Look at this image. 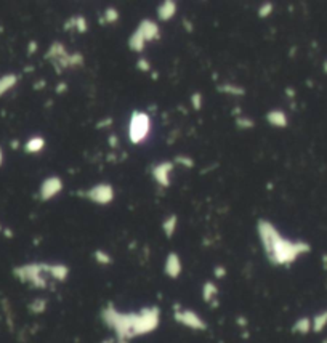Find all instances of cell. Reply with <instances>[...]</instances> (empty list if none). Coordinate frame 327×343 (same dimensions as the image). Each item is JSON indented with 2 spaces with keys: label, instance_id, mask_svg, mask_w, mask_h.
<instances>
[{
  "label": "cell",
  "instance_id": "cell-1",
  "mask_svg": "<svg viewBox=\"0 0 327 343\" xmlns=\"http://www.w3.org/2000/svg\"><path fill=\"white\" fill-rule=\"evenodd\" d=\"M104 324L117 335V342H129L136 335H146L159 326L161 313L156 307L143 308L140 313H120L113 305L101 311Z\"/></svg>",
  "mask_w": 327,
  "mask_h": 343
},
{
  "label": "cell",
  "instance_id": "cell-2",
  "mask_svg": "<svg viewBox=\"0 0 327 343\" xmlns=\"http://www.w3.org/2000/svg\"><path fill=\"white\" fill-rule=\"evenodd\" d=\"M257 233L260 237L263 252L273 265H291L303 253H308L311 247L308 242L286 239L270 220L260 218L257 221Z\"/></svg>",
  "mask_w": 327,
  "mask_h": 343
},
{
  "label": "cell",
  "instance_id": "cell-3",
  "mask_svg": "<svg viewBox=\"0 0 327 343\" xmlns=\"http://www.w3.org/2000/svg\"><path fill=\"white\" fill-rule=\"evenodd\" d=\"M45 60L51 61L56 72H61L63 69H67V67H79L83 65L82 53H77V51L76 53H67L65 45L60 44V42H53L50 45V49L45 53Z\"/></svg>",
  "mask_w": 327,
  "mask_h": 343
},
{
  "label": "cell",
  "instance_id": "cell-4",
  "mask_svg": "<svg viewBox=\"0 0 327 343\" xmlns=\"http://www.w3.org/2000/svg\"><path fill=\"white\" fill-rule=\"evenodd\" d=\"M151 117L149 114L145 113V111L135 109L133 113L130 114L129 119V127H127V133L129 140L131 145H141L147 140V136L151 133Z\"/></svg>",
  "mask_w": 327,
  "mask_h": 343
},
{
  "label": "cell",
  "instance_id": "cell-5",
  "mask_svg": "<svg viewBox=\"0 0 327 343\" xmlns=\"http://www.w3.org/2000/svg\"><path fill=\"white\" fill-rule=\"evenodd\" d=\"M44 273H47V263H28V265L18 266L13 270V274L19 281L33 284L34 287L39 289H44L47 286Z\"/></svg>",
  "mask_w": 327,
  "mask_h": 343
},
{
  "label": "cell",
  "instance_id": "cell-6",
  "mask_svg": "<svg viewBox=\"0 0 327 343\" xmlns=\"http://www.w3.org/2000/svg\"><path fill=\"white\" fill-rule=\"evenodd\" d=\"M83 197L97 205H108L114 200V188L109 183H97L90 189L81 193Z\"/></svg>",
  "mask_w": 327,
  "mask_h": 343
},
{
  "label": "cell",
  "instance_id": "cell-7",
  "mask_svg": "<svg viewBox=\"0 0 327 343\" xmlns=\"http://www.w3.org/2000/svg\"><path fill=\"white\" fill-rule=\"evenodd\" d=\"M173 167H175V162L172 161H162L159 163H156L154 167L151 168V175L154 178V181L162 188H168L172 183V172Z\"/></svg>",
  "mask_w": 327,
  "mask_h": 343
},
{
  "label": "cell",
  "instance_id": "cell-8",
  "mask_svg": "<svg viewBox=\"0 0 327 343\" xmlns=\"http://www.w3.org/2000/svg\"><path fill=\"white\" fill-rule=\"evenodd\" d=\"M61 191H63V180L58 175H51L40 183L39 197L40 200L47 202V200H51L53 197H56Z\"/></svg>",
  "mask_w": 327,
  "mask_h": 343
},
{
  "label": "cell",
  "instance_id": "cell-9",
  "mask_svg": "<svg viewBox=\"0 0 327 343\" xmlns=\"http://www.w3.org/2000/svg\"><path fill=\"white\" fill-rule=\"evenodd\" d=\"M177 323H180L183 326L189 327V329H194V330H204L205 329V323L202 319L199 318L197 313H194L191 310H181V311H177L173 314Z\"/></svg>",
  "mask_w": 327,
  "mask_h": 343
},
{
  "label": "cell",
  "instance_id": "cell-10",
  "mask_svg": "<svg viewBox=\"0 0 327 343\" xmlns=\"http://www.w3.org/2000/svg\"><path fill=\"white\" fill-rule=\"evenodd\" d=\"M136 31L145 37L146 42H154L161 39V29L157 26L156 21H152L149 18H143L140 21V24L136 26Z\"/></svg>",
  "mask_w": 327,
  "mask_h": 343
},
{
  "label": "cell",
  "instance_id": "cell-11",
  "mask_svg": "<svg viewBox=\"0 0 327 343\" xmlns=\"http://www.w3.org/2000/svg\"><path fill=\"white\" fill-rule=\"evenodd\" d=\"M181 270H183V265H181L180 255H178L177 252H170L165 258V263H164V271H165L168 278L177 279L181 274Z\"/></svg>",
  "mask_w": 327,
  "mask_h": 343
},
{
  "label": "cell",
  "instance_id": "cell-12",
  "mask_svg": "<svg viewBox=\"0 0 327 343\" xmlns=\"http://www.w3.org/2000/svg\"><path fill=\"white\" fill-rule=\"evenodd\" d=\"M266 122L271 127H276V129H286L289 125L287 114L284 113L282 109H270L265 115Z\"/></svg>",
  "mask_w": 327,
  "mask_h": 343
},
{
  "label": "cell",
  "instance_id": "cell-13",
  "mask_svg": "<svg viewBox=\"0 0 327 343\" xmlns=\"http://www.w3.org/2000/svg\"><path fill=\"white\" fill-rule=\"evenodd\" d=\"M177 12H178L177 2H173V0H165V2H162L159 7H157L156 15L161 21H170L177 15Z\"/></svg>",
  "mask_w": 327,
  "mask_h": 343
},
{
  "label": "cell",
  "instance_id": "cell-14",
  "mask_svg": "<svg viewBox=\"0 0 327 343\" xmlns=\"http://www.w3.org/2000/svg\"><path fill=\"white\" fill-rule=\"evenodd\" d=\"M45 145H47V141L44 136H40V135L31 136V138L24 143V151L28 152V154H39V152L45 149Z\"/></svg>",
  "mask_w": 327,
  "mask_h": 343
},
{
  "label": "cell",
  "instance_id": "cell-15",
  "mask_svg": "<svg viewBox=\"0 0 327 343\" xmlns=\"http://www.w3.org/2000/svg\"><path fill=\"white\" fill-rule=\"evenodd\" d=\"M47 273L56 281H66L67 274H69V268L63 263H53V265H47Z\"/></svg>",
  "mask_w": 327,
  "mask_h": 343
},
{
  "label": "cell",
  "instance_id": "cell-16",
  "mask_svg": "<svg viewBox=\"0 0 327 343\" xmlns=\"http://www.w3.org/2000/svg\"><path fill=\"white\" fill-rule=\"evenodd\" d=\"M18 76L16 74H5L0 77V97H3L5 93H8L12 88L16 87Z\"/></svg>",
  "mask_w": 327,
  "mask_h": 343
},
{
  "label": "cell",
  "instance_id": "cell-17",
  "mask_svg": "<svg viewBox=\"0 0 327 343\" xmlns=\"http://www.w3.org/2000/svg\"><path fill=\"white\" fill-rule=\"evenodd\" d=\"M65 28L66 29L74 28L79 34H85L87 31H88V23H87V19L83 18V16H72V18L67 19V23H66Z\"/></svg>",
  "mask_w": 327,
  "mask_h": 343
},
{
  "label": "cell",
  "instance_id": "cell-18",
  "mask_svg": "<svg viewBox=\"0 0 327 343\" xmlns=\"http://www.w3.org/2000/svg\"><path fill=\"white\" fill-rule=\"evenodd\" d=\"M177 226H178V217H177L175 213H170L165 220L162 221V231H164V234H165L167 237H172L173 234H175Z\"/></svg>",
  "mask_w": 327,
  "mask_h": 343
},
{
  "label": "cell",
  "instance_id": "cell-19",
  "mask_svg": "<svg viewBox=\"0 0 327 343\" xmlns=\"http://www.w3.org/2000/svg\"><path fill=\"white\" fill-rule=\"evenodd\" d=\"M218 92L221 93H226V95H231V97H242L245 93V90L236 83H220L218 85Z\"/></svg>",
  "mask_w": 327,
  "mask_h": 343
},
{
  "label": "cell",
  "instance_id": "cell-20",
  "mask_svg": "<svg viewBox=\"0 0 327 343\" xmlns=\"http://www.w3.org/2000/svg\"><path fill=\"white\" fill-rule=\"evenodd\" d=\"M311 326H313V330L314 332H323L326 327H327V310L321 311L311 319Z\"/></svg>",
  "mask_w": 327,
  "mask_h": 343
},
{
  "label": "cell",
  "instance_id": "cell-21",
  "mask_svg": "<svg viewBox=\"0 0 327 343\" xmlns=\"http://www.w3.org/2000/svg\"><path fill=\"white\" fill-rule=\"evenodd\" d=\"M292 330L297 332V334H302V335L308 334V332L313 330V326H311V319H310V318H300L297 323L294 324Z\"/></svg>",
  "mask_w": 327,
  "mask_h": 343
},
{
  "label": "cell",
  "instance_id": "cell-22",
  "mask_svg": "<svg viewBox=\"0 0 327 343\" xmlns=\"http://www.w3.org/2000/svg\"><path fill=\"white\" fill-rule=\"evenodd\" d=\"M217 292H218V289L217 286H215L213 282H205L204 286H202V298L205 300V302H212V300L217 297Z\"/></svg>",
  "mask_w": 327,
  "mask_h": 343
},
{
  "label": "cell",
  "instance_id": "cell-23",
  "mask_svg": "<svg viewBox=\"0 0 327 343\" xmlns=\"http://www.w3.org/2000/svg\"><path fill=\"white\" fill-rule=\"evenodd\" d=\"M103 21L108 24H114L119 21V10L115 7H108L103 12Z\"/></svg>",
  "mask_w": 327,
  "mask_h": 343
},
{
  "label": "cell",
  "instance_id": "cell-24",
  "mask_svg": "<svg viewBox=\"0 0 327 343\" xmlns=\"http://www.w3.org/2000/svg\"><path fill=\"white\" fill-rule=\"evenodd\" d=\"M93 257H95V260L99 263V265H111V263H113V257H111L106 250H101V249L95 250Z\"/></svg>",
  "mask_w": 327,
  "mask_h": 343
},
{
  "label": "cell",
  "instance_id": "cell-25",
  "mask_svg": "<svg viewBox=\"0 0 327 343\" xmlns=\"http://www.w3.org/2000/svg\"><path fill=\"white\" fill-rule=\"evenodd\" d=\"M273 10H274L273 3H271V2H265V3H262L260 7H258L257 15H258V18L265 19V18H268V16H270V15L273 13Z\"/></svg>",
  "mask_w": 327,
  "mask_h": 343
},
{
  "label": "cell",
  "instance_id": "cell-26",
  "mask_svg": "<svg viewBox=\"0 0 327 343\" xmlns=\"http://www.w3.org/2000/svg\"><path fill=\"white\" fill-rule=\"evenodd\" d=\"M236 125H237V129H241V130H249V129H254L255 122L249 117H237Z\"/></svg>",
  "mask_w": 327,
  "mask_h": 343
},
{
  "label": "cell",
  "instance_id": "cell-27",
  "mask_svg": "<svg viewBox=\"0 0 327 343\" xmlns=\"http://www.w3.org/2000/svg\"><path fill=\"white\" fill-rule=\"evenodd\" d=\"M45 308H47V302L42 298H37L29 305V310L33 311V313H44Z\"/></svg>",
  "mask_w": 327,
  "mask_h": 343
},
{
  "label": "cell",
  "instance_id": "cell-28",
  "mask_svg": "<svg viewBox=\"0 0 327 343\" xmlns=\"http://www.w3.org/2000/svg\"><path fill=\"white\" fill-rule=\"evenodd\" d=\"M191 106L194 108V111H200V108H202V103H204V99H202V95H200L199 92L196 93H193L191 95Z\"/></svg>",
  "mask_w": 327,
  "mask_h": 343
},
{
  "label": "cell",
  "instance_id": "cell-29",
  "mask_svg": "<svg viewBox=\"0 0 327 343\" xmlns=\"http://www.w3.org/2000/svg\"><path fill=\"white\" fill-rule=\"evenodd\" d=\"M175 163H178V165L186 167V168L194 167V161L191 159V157H188V156H177V157H175Z\"/></svg>",
  "mask_w": 327,
  "mask_h": 343
},
{
  "label": "cell",
  "instance_id": "cell-30",
  "mask_svg": "<svg viewBox=\"0 0 327 343\" xmlns=\"http://www.w3.org/2000/svg\"><path fill=\"white\" fill-rule=\"evenodd\" d=\"M136 67L141 71V72H149L151 71V63L147 58H138V61H136Z\"/></svg>",
  "mask_w": 327,
  "mask_h": 343
},
{
  "label": "cell",
  "instance_id": "cell-31",
  "mask_svg": "<svg viewBox=\"0 0 327 343\" xmlns=\"http://www.w3.org/2000/svg\"><path fill=\"white\" fill-rule=\"evenodd\" d=\"M215 274H217V278H223L225 274H226V270L223 266H217L215 268Z\"/></svg>",
  "mask_w": 327,
  "mask_h": 343
},
{
  "label": "cell",
  "instance_id": "cell-32",
  "mask_svg": "<svg viewBox=\"0 0 327 343\" xmlns=\"http://www.w3.org/2000/svg\"><path fill=\"white\" fill-rule=\"evenodd\" d=\"M35 50H37V44H35V42H31V44H29V55H33Z\"/></svg>",
  "mask_w": 327,
  "mask_h": 343
},
{
  "label": "cell",
  "instance_id": "cell-33",
  "mask_svg": "<svg viewBox=\"0 0 327 343\" xmlns=\"http://www.w3.org/2000/svg\"><path fill=\"white\" fill-rule=\"evenodd\" d=\"M66 88H67L66 83H63V85H58V87H56V93H60V92H65Z\"/></svg>",
  "mask_w": 327,
  "mask_h": 343
},
{
  "label": "cell",
  "instance_id": "cell-34",
  "mask_svg": "<svg viewBox=\"0 0 327 343\" xmlns=\"http://www.w3.org/2000/svg\"><path fill=\"white\" fill-rule=\"evenodd\" d=\"M3 159H5V156H3V151H2V147H0V167L3 165Z\"/></svg>",
  "mask_w": 327,
  "mask_h": 343
},
{
  "label": "cell",
  "instance_id": "cell-35",
  "mask_svg": "<svg viewBox=\"0 0 327 343\" xmlns=\"http://www.w3.org/2000/svg\"><path fill=\"white\" fill-rule=\"evenodd\" d=\"M103 343H115V342H114L113 339H106V340H104Z\"/></svg>",
  "mask_w": 327,
  "mask_h": 343
},
{
  "label": "cell",
  "instance_id": "cell-36",
  "mask_svg": "<svg viewBox=\"0 0 327 343\" xmlns=\"http://www.w3.org/2000/svg\"><path fill=\"white\" fill-rule=\"evenodd\" d=\"M323 67H324V72L327 74V60L324 61V66H323Z\"/></svg>",
  "mask_w": 327,
  "mask_h": 343
},
{
  "label": "cell",
  "instance_id": "cell-37",
  "mask_svg": "<svg viewBox=\"0 0 327 343\" xmlns=\"http://www.w3.org/2000/svg\"><path fill=\"white\" fill-rule=\"evenodd\" d=\"M0 231H3V228H2V225H0Z\"/></svg>",
  "mask_w": 327,
  "mask_h": 343
},
{
  "label": "cell",
  "instance_id": "cell-38",
  "mask_svg": "<svg viewBox=\"0 0 327 343\" xmlns=\"http://www.w3.org/2000/svg\"><path fill=\"white\" fill-rule=\"evenodd\" d=\"M323 343H327V339H326V340H324V342H323Z\"/></svg>",
  "mask_w": 327,
  "mask_h": 343
}]
</instances>
